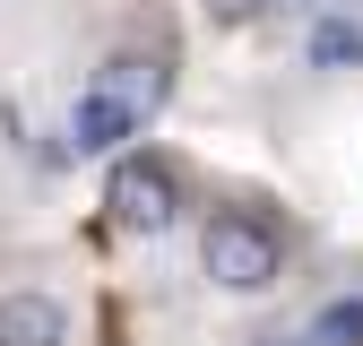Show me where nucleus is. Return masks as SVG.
I'll return each mask as SVG.
<instances>
[{"mask_svg":"<svg viewBox=\"0 0 363 346\" xmlns=\"http://www.w3.org/2000/svg\"><path fill=\"white\" fill-rule=\"evenodd\" d=\"M121 139H139V104L96 69V78L78 86V104H69V147H78V156H113Z\"/></svg>","mask_w":363,"mask_h":346,"instance_id":"nucleus-3","label":"nucleus"},{"mask_svg":"<svg viewBox=\"0 0 363 346\" xmlns=\"http://www.w3.org/2000/svg\"><path fill=\"white\" fill-rule=\"evenodd\" d=\"M0 346H69V312L52 294H0Z\"/></svg>","mask_w":363,"mask_h":346,"instance_id":"nucleus-4","label":"nucleus"},{"mask_svg":"<svg viewBox=\"0 0 363 346\" xmlns=\"http://www.w3.org/2000/svg\"><path fill=\"white\" fill-rule=\"evenodd\" d=\"M208 18H216V26H251V18H259V0H208Z\"/></svg>","mask_w":363,"mask_h":346,"instance_id":"nucleus-8","label":"nucleus"},{"mask_svg":"<svg viewBox=\"0 0 363 346\" xmlns=\"http://www.w3.org/2000/svg\"><path fill=\"white\" fill-rule=\"evenodd\" d=\"M320 346H363V294H354V303H329V312H320Z\"/></svg>","mask_w":363,"mask_h":346,"instance_id":"nucleus-7","label":"nucleus"},{"mask_svg":"<svg viewBox=\"0 0 363 346\" xmlns=\"http://www.w3.org/2000/svg\"><path fill=\"white\" fill-rule=\"evenodd\" d=\"M104 208L121 234H164L182 216V182L164 156H113V182H104Z\"/></svg>","mask_w":363,"mask_h":346,"instance_id":"nucleus-2","label":"nucleus"},{"mask_svg":"<svg viewBox=\"0 0 363 346\" xmlns=\"http://www.w3.org/2000/svg\"><path fill=\"white\" fill-rule=\"evenodd\" d=\"M199 269H208L225 294H268V286L286 277V242H277L268 216L225 208V216H208V234H199Z\"/></svg>","mask_w":363,"mask_h":346,"instance_id":"nucleus-1","label":"nucleus"},{"mask_svg":"<svg viewBox=\"0 0 363 346\" xmlns=\"http://www.w3.org/2000/svg\"><path fill=\"white\" fill-rule=\"evenodd\" d=\"M311 69H363V18H320L311 26Z\"/></svg>","mask_w":363,"mask_h":346,"instance_id":"nucleus-6","label":"nucleus"},{"mask_svg":"<svg viewBox=\"0 0 363 346\" xmlns=\"http://www.w3.org/2000/svg\"><path fill=\"white\" fill-rule=\"evenodd\" d=\"M104 78L121 86L130 104H139V121L164 104V61H147V52H113V61H104Z\"/></svg>","mask_w":363,"mask_h":346,"instance_id":"nucleus-5","label":"nucleus"}]
</instances>
